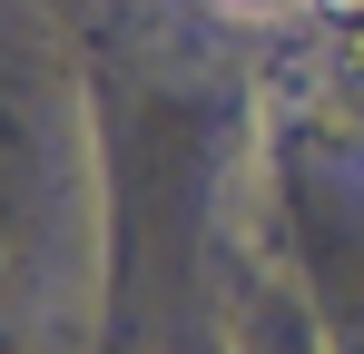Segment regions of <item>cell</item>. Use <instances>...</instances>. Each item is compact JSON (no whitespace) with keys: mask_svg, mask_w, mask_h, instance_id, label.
Segmentation results:
<instances>
[{"mask_svg":"<svg viewBox=\"0 0 364 354\" xmlns=\"http://www.w3.org/2000/svg\"><path fill=\"white\" fill-rule=\"evenodd\" d=\"M315 20H364V0H305Z\"/></svg>","mask_w":364,"mask_h":354,"instance_id":"cell-1","label":"cell"},{"mask_svg":"<svg viewBox=\"0 0 364 354\" xmlns=\"http://www.w3.org/2000/svg\"><path fill=\"white\" fill-rule=\"evenodd\" d=\"M217 10H237V20H266V10H276V0H217Z\"/></svg>","mask_w":364,"mask_h":354,"instance_id":"cell-2","label":"cell"}]
</instances>
